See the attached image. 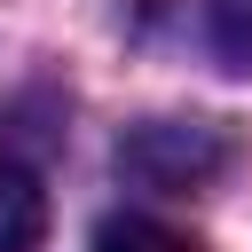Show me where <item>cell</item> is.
Segmentation results:
<instances>
[{
	"label": "cell",
	"mask_w": 252,
	"mask_h": 252,
	"mask_svg": "<svg viewBox=\"0 0 252 252\" xmlns=\"http://www.w3.org/2000/svg\"><path fill=\"white\" fill-rule=\"evenodd\" d=\"M118 165L150 189H197L228 165V134L220 126H197V118H150L118 142Z\"/></svg>",
	"instance_id": "6da1fadb"
},
{
	"label": "cell",
	"mask_w": 252,
	"mask_h": 252,
	"mask_svg": "<svg viewBox=\"0 0 252 252\" xmlns=\"http://www.w3.org/2000/svg\"><path fill=\"white\" fill-rule=\"evenodd\" d=\"M47 236V189L24 158L0 150V252H39Z\"/></svg>",
	"instance_id": "7a4b0ae2"
},
{
	"label": "cell",
	"mask_w": 252,
	"mask_h": 252,
	"mask_svg": "<svg viewBox=\"0 0 252 252\" xmlns=\"http://www.w3.org/2000/svg\"><path fill=\"white\" fill-rule=\"evenodd\" d=\"M94 252H205V244L165 228V220H150V213H118V220L94 228Z\"/></svg>",
	"instance_id": "3957f363"
},
{
	"label": "cell",
	"mask_w": 252,
	"mask_h": 252,
	"mask_svg": "<svg viewBox=\"0 0 252 252\" xmlns=\"http://www.w3.org/2000/svg\"><path fill=\"white\" fill-rule=\"evenodd\" d=\"M205 39L228 71H252V0H205Z\"/></svg>",
	"instance_id": "277c9868"
}]
</instances>
